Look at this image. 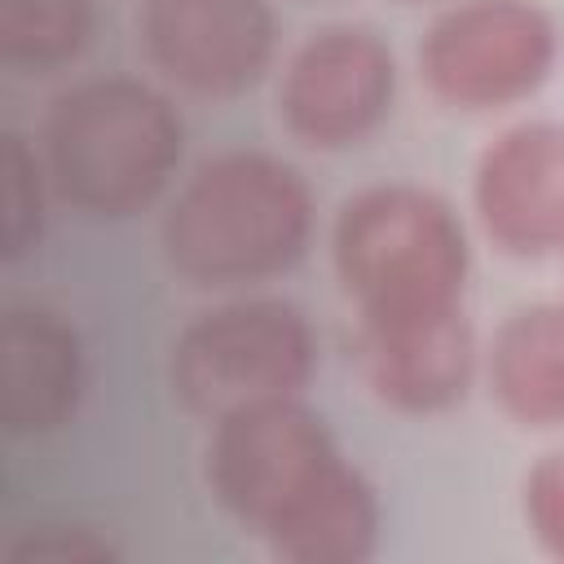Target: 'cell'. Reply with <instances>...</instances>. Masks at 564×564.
<instances>
[{
    "label": "cell",
    "mask_w": 564,
    "mask_h": 564,
    "mask_svg": "<svg viewBox=\"0 0 564 564\" xmlns=\"http://www.w3.org/2000/svg\"><path fill=\"white\" fill-rule=\"evenodd\" d=\"M330 264L357 322L463 304L471 247L458 212L410 181L348 194L330 225Z\"/></svg>",
    "instance_id": "4"
},
{
    "label": "cell",
    "mask_w": 564,
    "mask_h": 564,
    "mask_svg": "<svg viewBox=\"0 0 564 564\" xmlns=\"http://www.w3.org/2000/svg\"><path fill=\"white\" fill-rule=\"evenodd\" d=\"M313 189L278 154L203 159L163 212L159 242L176 278L203 291L260 286L295 269L313 242Z\"/></svg>",
    "instance_id": "2"
},
{
    "label": "cell",
    "mask_w": 564,
    "mask_h": 564,
    "mask_svg": "<svg viewBox=\"0 0 564 564\" xmlns=\"http://www.w3.org/2000/svg\"><path fill=\"white\" fill-rule=\"evenodd\" d=\"M35 145L57 203L88 220H128L167 194L185 123L163 88L137 75H93L48 101Z\"/></svg>",
    "instance_id": "3"
},
{
    "label": "cell",
    "mask_w": 564,
    "mask_h": 564,
    "mask_svg": "<svg viewBox=\"0 0 564 564\" xmlns=\"http://www.w3.org/2000/svg\"><path fill=\"white\" fill-rule=\"evenodd\" d=\"M313 370L317 335L278 295H242L189 317L167 357L176 401L207 427L264 401L304 397Z\"/></svg>",
    "instance_id": "5"
},
{
    "label": "cell",
    "mask_w": 564,
    "mask_h": 564,
    "mask_svg": "<svg viewBox=\"0 0 564 564\" xmlns=\"http://www.w3.org/2000/svg\"><path fill=\"white\" fill-rule=\"evenodd\" d=\"M13 555L44 564H110L119 560V546L88 524H40L13 546Z\"/></svg>",
    "instance_id": "16"
},
{
    "label": "cell",
    "mask_w": 564,
    "mask_h": 564,
    "mask_svg": "<svg viewBox=\"0 0 564 564\" xmlns=\"http://www.w3.org/2000/svg\"><path fill=\"white\" fill-rule=\"evenodd\" d=\"M485 379L511 423L564 427V300L511 308L489 339Z\"/></svg>",
    "instance_id": "12"
},
{
    "label": "cell",
    "mask_w": 564,
    "mask_h": 564,
    "mask_svg": "<svg viewBox=\"0 0 564 564\" xmlns=\"http://www.w3.org/2000/svg\"><path fill=\"white\" fill-rule=\"evenodd\" d=\"M207 485L282 564H361L379 551V489L344 458L304 397L212 423Z\"/></svg>",
    "instance_id": "1"
},
{
    "label": "cell",
    "mask_w": 564,
    "mask_h": 564,
    "mask_svg": "<svg viewBox=\"0 0 564 564\" xmlns=\"http://www.w3.org/2000/svg\"><path fill=\"white\" fill-rule=\"evenodd\" d=\"M471 207L502 256H564V123L524 119L498 132L476 159Z\"/></svg>",
    "instance_id": "9"
},
{
    "label": "cell",
    "mask_w": 564,
    "mask_h": 564,
    "mask_svg": "<svg viewBox=\"0 0 564 564\" xmlns=\"http://www.w3.org/2000/svg\"><path fill=\"white\" fill-rule=\"evenodd\" d=\"M137 40L163 84L225 101L273 66L278 13L269 0H141Z\"/></svg>",
    "instance_id": "8"
},
{
    "label": "cell",
    "mask_w": 564,
    "mask_h": 564,
    "mask_svg": "<svg viewBox=\"0 0 564 564\" xmlns=\"http://www.w3.org/2000/svg\"><path fill=\"white\" fill-rule=\"evenodd\" d=\"M93 31V0H0V62L18 75L66 70L84 57Z\"/></svg>",
    "instance_id": "13"
},
{
    "label": "cell",
    "mask_w": 564,
    "mask_h": 564,
    "mask_svg": "<svg viewBox=\"0 0 564 564\" xmlns=\"http://www.w3.org/2000/svg\"><path fill=\"white\" fill-rule=\"evenodd\" d=\"M0 256L4 264H18L40 247L44 234V203L53 194L48 167L40 159V145L22 132H4V154H0Z\"/></svg>",
    "instance_id": "14"
},
{
    "label": "cell",
    "mask_w": 564,
    "mask_h": 564,
    "mask_svg": "<svg viewBox=\"0 0 564 564\" xmlns=\"http://www.w3.org/2000/svg\"><path fill=\"white\" fill-rule=\"evenodd\" d=\"M560 31L533 0H454L419 40V79L467 115L529 101L555 70Z\"/></svg>",
    "instance_id": "6"
},
{
    "label": "cell",
    "mask_w": 564,
    "mask_h": 564,
    "mask_svg": "<svg viewBox=\"0 0 564 564\" xmlns=\"http://www.w3.org/2000/svg\"><path fill=\"white\" fill-rule=\"evenodd\" d=\"M397 101V57L361 22H330L300 40L278 79V119L308 150H348L383 128Z\"/></svg>",
    "instance_id": "7"
},
{
    "label": "cell",
    "mask_w": 564,
    "mask_h": 564,
    "mask_svg": "<svg viewBox=\"0 0 564 564\" xmlns=\"http://www.w3.org/2000/svg\"><path fill=\"white\" fill-rule=\"evenodd\" d=\"M88 383L79 330L44 304H9L0 317V427L13 441L48 436L75 419Z\"/></svg>",
    "instance_id": "11"
},
{
    "label": "cell",
    "mask_w": 564,
    "mask_h": 564,
    "mask_svg": "<svg viewBox=\"0 0 564 564\" xmlns=\"http://www.w3.org/2000/svg\"><path fill=\"white\" fill-rule=\"evenodd\" d=\"M520 511L533 542L564 564V449H546L520 485Z\"/></svg>",
    "instance_id": "15"
},
{
    "label": "cell",
    "mask_w": 564,
    "mask_h": 564,
    "mask_svg": "<svg viewBox=\"0 0 564 564\" xmlns=\"http://www.w3.org/2000/svg\"><path fill=\"white\" fill-rule=\"evenodd\" d=\"M357 370L375 401H383L397 414H445L467 401L480 348L476 330L463 313L436 308V313H410V317H383V322H357Z\"/></svg>",
    "instance_id": "10"
}]
</instances>
